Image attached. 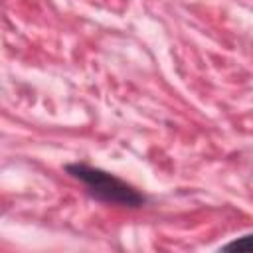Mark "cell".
<instances>
[{
  "label": "cell",
  "mask_w": 253,
  "mask_h": 253,
  "mask_svg": "<svg viewBox=\"0 0 253 253\" xmlns=\"http://www.w3.org/2000/svg\"><path fill=\"white\" fill-rule=\"evenodd\" d=\"M65 170L73 178L81 180L87 186L89 194L99 202L126 206V208H138L144 204L142 194H138L132 186H128L121 178H117L101 168H93L87 164H67Z\"/></svg>",
  "instance_id": "cell-1"
},
{
  "label": "cell",
  "mask_w": 253,
  "mask_h": 253,
  "mask_svg": "<svg viewBox=\"0 0 253 253\" xmlns=\"http://www.w3.org/2000/svg\"><path fill=\"white\" fill-rule=\"evenodd\" d=\"M223 249L225 251H253V233L243 235V237H239V239L223 245Z\"/></svg>",
  "instance_id": "cell-2"
}]
</instances>
